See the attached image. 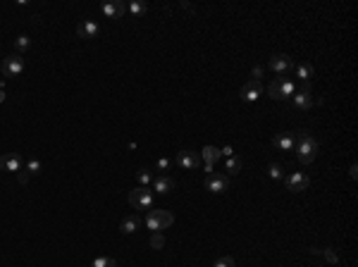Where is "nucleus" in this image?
Instances as JSON below:
<instances>
[{
  "mask_svg": "<svg viewBox=\"0 0 358 267\" xmlns=\"http://www.w3.org/2000/svg\"><path fill=\"white\" fill-rule=\"evenodd\" d=\"M174 162H177L182 170H196V167L201 165V155L194 153V150H179L177 158H174Z\"/></svg>",
  "mask_w": 358,
  "mask_h": 267,
  "instance_id": "nucleus-11",
  "label": "nucleus"
},
{
  "mask_svg": "<svg viewBox=\"0 0 358 267\" xmlns=\"http://www.w3.org/2000/svg\"><path fill=\"white\" fill-rule=\"evenodd\" d=\"M91 267H117V263H115V258H110V256H98L91 263Z\"/></svg>",
  "mask_w": 358,
  "mask_h": 267,
  "instance_id": "nucleus-23",
  "label": "nucleus"
},
{
  "mask_svg": "<svg viewBox=\"0 0 358 267\" xmlns=\"http://www.w3.org/2000/svg\"><path fill=\"white\" fill-rule=\"evenodd\" d=\"M311 253H320V256L325 258L327 263H332V265H337V263H339V258H337L335 253L330 251V248H325V251H318V248H311Z\"/></svg>",
  "mask_w": 358,
  "mask_h": 267,
  "instance_id": "nucleus-26",
  "label": "nucleus"
},
{
  "mask_svg": "<svg viewBox=\"0 0 358 267\" xmlns=\"http://www.w3.org/2000/svg\"><path fill=\"white\" fill-rule=\"evenodd\" d=\"M201 155H203V160H206V172H208V174H213V165L222 158L220 148H215V146H203Z\"/></svg>",
  "mask_w": 358,
  "mask_h": 267,
  "instance_id": "nucleus-15",
  "label": "nucleus"
},
{
  "mask_svg": "<svg viewBox=\"0 0 358 267\" xmlns=\"http://www.w3.org/2000/svg\"><path fill=\"white\" fill-rule=\"evenodd\" d=\"M263 72H265L263 67H256V69H253V81H261V79H263Z\"/></svg>",
  "mask_w": 358,
  "mask_h": 267,
  "instance_id": "nucleus-32",
  "label": "nucleus"
},
{
  "mask_svg": "<svg viewBox=\"0 0 358 267\" xmlns=\"http://www.w3.org/2000/svg\"><path fill=\"white\" fill-rule=\"evenodd\" d=\"M174 222V215L170 210H148L146 213V227L151 232H163V229H170Z\"/></svg>",
  "mask_w": 358,
  "mask_h": 267,
  "instance_id": "nucleus-2",
  "label": "nucleus"
},
{
  "mask_svg": "<svg viewBox=\"0 0 358 267\" xmlns=\"http://www.w3.org/2000/svg\"><path fill=\"white\" fill-rule=\"evenodd\" d=\"M2 100H5V91L0 88V103H2Z\"/></svg>",
  "mask_w": 358,
  "mask_h": 267,
  "instance_id": "nucleus-34",
  "label": "nucleus"
},
{
  "mask_svg": "<svg viewBox=\"0 0 358 267\" xmlns=\"http://www.w3.org/2000/svg\"><path fill=\"white\" fill-rule=\"evenodd\" d=\"M294 91H296V84H294L292 79H287V76H280V79H275L268 86V96L272 100H287V98L294 96Z\"/></svg>",
  "mask_w": 358,
  "mask_h": 267,
  "instance_id": "nucleus-3",
  "label": "nucleus"
},
{
  "mask_svg": "<svg viewBox=\"0 0 358 267\" xmlns=\"http://www.w3.org/2000/svg\"><path fill=\"white\" fill-rule=\"evenodd\" d=\"M294 69H296V76H299L301 81H311V79H313V74H315L313 64H308V62H304V64H296Z\"/></svg>",
  "mask_w": 358,
  "mask_h": 267,
  "instance_id": "nucleus-19",
  "label": "nucleus"
},
{
  "mask_svg": "<svg viewBox=\"0 0 358 267\" xmlns=\"http://www.w3.org/2000/svg\"><path fill=\"white\" fill-rule=\"evenodd\" d=\"M76 33H79V38H96L98 33H100V26H98V21H93V19H84L79 24Z\"/></svg>",
  "mask_w": 358,
  "mask_h": 267,
  "instance_id": "nucleus-17",
  "label": "nucleus"
},
{
  "mask_svg": "<svg viewBox=\"0 0 358 267\" xmlns=\"http://www.w3.org/2000/svg\"><path fill=\"white\" fill-rule=\"evenodd\" d=\"M136 177H139V184H141V186H146V184L153 182V172L146 170V167H143V170H139V174H136Z\"/></svg>",
  "mask_w": 358,
  "mask_h": 267,
  "instance_id": "nucleus-27",
  "label": "nucleus"
},
{
  "mask_svg": "<svg viewBox=\"0 0 358 267\" xmlns=\"http://www.w3.org/2000/svg\"><path fill=\"white\" fill-rule=\"evenodd\" d=\"M203 186H206L210 193H225L229 189V177L227 174H217V172H213V174H208L206 177Z\"/></svg>",
  "mask_w": 358,
  "mask_h": 267,
  "instance_id": "nucleus-7",
  "label": "nucleus"
},
{
  "mask_svg": "<svg viewBox=\"0 0 358 267\" xmlns=\"http://www.w3.org/2000/svg\"><path fill=\"white\" fill-rule=\"evenodd\" d=\"M318 141L308 134V131H296V160L301 162V165H311V162L318 158Z\"/></svg>",
  "mask_w": 358,
  "mask_h": 267,
  "instance_id": "nucleus-1",
  "label": "nucleus"
},
{
  "mask_svg": "<svg viewBox=\"0 0 358 267\" xmlns=\"http://www.w3.org/2000/svg\"><path fill=\"white\" fill-rule=\"evenodd\" d=\"M127 201H129V205L134 208V210H148V208L153 205V191L151 189H146V186H139V189L129 191Z\"/></svg>",
  "mask_w": 358,
  "mask_h": 267,
  "instance_id": "nucleus-4",
  "label": "nucleus"
},
{
  "mask_svg": "<svg viewBox=\"0 0 358 267\" xmlns=\"http://www.w3.org/2000/svg\"><path fill=\"white\" fill-rule=\"evenodd\" d=\"M220 153H222L225 158H229V155H234V148H232V146H227V148H222Z\"/></svg>",
  "mask_w": 358,
  "mask_h": 267,
  "instance_id": "nucleus-33",
  "label": "nucleus"
},
{
  "mask_svg": "<svg viewBox=\"0 0 358 267\" xmlns=\"http://www.w3.org/2000/svg\"><path fill=\"white\" fill-rule=\"evenodd\" d=\"M29 177H31L29 172H22V170L17 172V179H19V184H26V182H29Z\"/></svg>",
  "mask_w": 358,
  "mask_h": 267,
  "instance_id": "nucleus-31",
  "label": "nucleus"
},
{
  "mask_svg": "<svg viewBox=\"0 0 358 267\" xmlns=\"http://www.w3.org/2000/svg\"><path fill=\"white\" fill-rule=\"evenodd\" d=\"M296 64H294V60L289 57V55H284V53H277V55H272L270 57V62H268V69L270 72H275V74H287L289 69H294Z\"/></svg>",
  "mask_w": 358,
  "mask_h": 267,
  "instance_id": "nucleus-6",
  "label": "nucleus"
},
{
  "mask_svg": "<svg viewBox=\"0 0 358 267\" xmlns=\"http://www.w3.org/2000/svg\"><path fill=\"white\" fill-rule=\"evenodd\" d=\"M237 263H234V258H229V256H225V258H220V260H215L213 263V267H234Z\"/></svg>",
  "mask_w": 358,
  "mask_h": 267,
  "instance_id": "nucleus-28",
  "label": "nucleus"
},
{
  "mask_svg": "<svg viewBox=\"0 0 358 267\" xmlns=\"http://www.w3.org/2000/svg\"><path fill=\"white\" fill-rule=\"evenodd\" d=\"M155 167H158V172H165L170 167V160H167V158H160V160L155 162Z\"/></svg>",
  "mask_w": 358,
  "mask_h": 267,
  "instance_id": "nucleus-30",
  "label": "nucleus"
},
{
  "mask_svg": "<svg viewBox=\"0 0 358 267\" xmlns=\"http://www.w3.org/2000/svg\"><path fill=\"white\" fill-rule=\"evenodd\" d=\"M29 45H31V41H29V36H19V38H14V50H17V53L22 55L24 50H29Z\"/></svg>",
  "mask_w": 358,
  "mask_h": 267,
  "instance_id": "nucleus-24",
  "label": "nucleus"
},
{
  "mask_svg": "<svg viewBox=\"0 0 358 267\" xmlns=\"http://www.w3.org/2000/svg\"><path fill=\"white\" fill-rule=\"evenodd\" d=\"M284 184H287V189L292 193H301L308 189V184H311V179L306 177L304 172H292L289 177H284Z\"/></svg>",
  "mask_w": 358,
  "mask_h": 267,
  "instance_id": "nucleus-10",
  "label": "nucleus"
},
{
  "mask_svg": "<svg viewBox=\"0 0 358 267\" xmlns=\"http://www.w3.org/2000/svg\"><path fill=\"white\" fill-rule=\"evenodd\" d=\"M127 12L134 14V17H143V14L148 12V5H146L143 0H131L129 5H127Z\"/></svg>",
  "mask_w": 358,
  "mask_h": 267,
  "instance_id": "nucleus-20",
  "label": "nucleus"
},
{
  "mask_svg": "<svg viewBox=\"0 0 358 267\" xmlns=\"http://www.w3.org/2000/svg\"><path fill=\"white\" fill-rule=\"evenodd\" d=\"M272 146L277 150H284V153L294 150V146H296V131H282V134H277V136L272 139Z\"/></svg>",
  "mask_w": 358,
  "mask_h": 267,
  "instance_id": "nucleus-12",
  "label": "nucleus"
},
{
  "mask_svg": "<svg viewBox=\"0 0 358 267\" xmlns=\"http://www.w3.org/2000/svg\"><path fill=\"white\" fill-rule=\"evenodd\" d=\"M103 14L108 17V19H122L124 17V12H127V5L122 2V0H110V2H103Z\"/></svg>",
  "mask_w": 358,
  "mask_h": 267,
  "instance_id": "nucleus-13",
  "label": "nucleus"
},
{
  "mask_svg": "<svg viewBox=\"0 0 358 267\" xmlns=\"http://www.w3.org/2000/svg\"><path fill=\"white\" fill-rule=\"evenodd\" d=\"M163 246H165L163 232H153V234H151V248H153V251H160Z\"/></svg>",
  "mask_w": 358,
  "mask_h": 267,
  "instance_id": "nucleus-25",
  "label": "nucleus"
},
{
  "mask_svg": "<svg viewBox=\"0 0 358 267\" xmlns=\"http://www.w3.org/2000/svg\"><path fill=\"white\" fill-rule=\"evenodd\" d=\"M225 167H227L229 174H239V172H241V167H244V160H241L239 155H229L227 162H225Z\"/></svg>",
  "mask_w": 358,
  "mask_h": 267,
  "instance_id": "nucleus-21",
  "label": "nucleus"
},
{
  "mask_svg": "<svg viewBox=\"0 0 358 267\" xmlns=\"http://www.w3.org/2000/svg\"><path fill=\"white\" fill-rule=\"evenodd\" d=\"M170 191H174V179L172 177H167V174H158V177L153 179V193L167 196Z\"/></svg>",
  "mask_w": 358,
  "mask_h": 267,
  "instance_id": "nucleus-14",
  "label": "nucleus"
},
{
  "mask_svg": "<svg viewBox=\"0 0 358 267\" xmlns=\"http://www.w3.org/2000/svg\"><path fill=\"white\" fill-rule=\"evenodd\" d=\"M268 177H270V179H275V182L284 179V167L280 165V162H270V165H268Z\"/></svg>",
  "mask_w": 358,
  "mask_h": 267,
  "instance_id": "nucleus-22",
  "label": "nucleus"
},
{
  "mask_svg": "<svg viewBox=\"0 0 358 267\" xmlns=\"http://www.w3.org/2000/svg\"><path fill=\"white\" fill-rule=\"evenodd\" d=\"M0 170L19 172L22 170V155L19 153H7L5 158H0Z\"/></svg>",
  "mask_w": 358,
  "mask_h": 267,
  "instance_id": "nucleus-16",
  "label": "nucleus"
},
{
  "mask_svg": "<svg viewBox=\"0 0 358 267\" xmlns=\"http://www.w3.org/2000/svg\"><path fill=\"white\" fill-rule=\"evenodd\" d=\"M263 96V84L261 81H246V84L241 86V91H239V98L244 100V103H253V100H258Z\"/></svg>",
  "mask_w": 358,
  "mask_h": 267,
  "instance_id": "nucleus-9",
  "label": "nucleus"
},
{
  "mask_svg": "<svg viewBox=\"0 0 358 267\" xmlns=\"http://www.w3.org/2000/svg\"><path fill=\"white\" fill-rule=\"evenodd\" d=\"M292 107L294 110H299V112H306V110H311V107H313V93H311V88H308V86H301V88H296V91H294Z\"/></svg>",
  "mask_w": 358,
  "mask_h": 267,
  "instance_id": "nucleus-5",
  "label": "nucleus"
},
{
  "mask_svg": "<svg viewBox=\"0 0 358 267\" xmlns=\"http://www.w3.org/2000/svg\"><path fill=\"white\" fill-rule=\"evenodd\" d=\"M24 72V57L19 53H12L2 62V74L5 76H19Z\"/></svg>",
  "mask_w": 358,
  "mask_h": 267,
  "instance_id": "nucleus-8",
  "label": "nucleus"
},
{
  "mask_svg": "<svg viewBox=\"0 0 358 267\" xmlns=\"http://www.w3.org/2000/svg\"><path fill=\"white\" fill-rule=\"evenodd\" d=\"M26 172H29V174H41V162H38V160H29V162H26Z\"/></svg>",
  "mask_w": 358,
  "mask_h": 267,
  "instance_id": "nucleus-29",
  "label": "nucleus"
},
{
  "mask_svg": "<svg viewBox=\"0 0 358 267\" xmlns=\"http://www.w3.org/2000/svg\"><path fill=\"white\" fill-rule=\"evenodd\" d=\"M139 227H141V220H139L136 215H129V217H124V220L119 222V232H122V234H134Z\"/></svg>",
  "mask_w": 358,
  "mask_h": 267,
  "instance_id": "nucleus-18",
  "label": "nucleus"
}]
</instances>
